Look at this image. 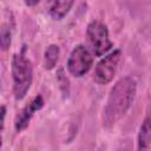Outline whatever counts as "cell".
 Listing matches in <instances>:
<instances>
[{
    "label": "cell",
    "instance_id": "6da1fadb",
    "mask_svg": "<svg viewBox=\"0 0 151 151\" xmlns=\"http://www.w3.org/2000/svg\"><path fill=\"white\" fill-rule=\"evenodd\" d=\"M137 92V83L130 77L120 78L111 88L106 106L103 113V125L111 129L116 125L131 107Z\"/></svg>",
    "mask_w": 151,
    "mask_h": 151
},
{
    "label": "cell",
    "instance_id": "7a4b0ae2",
    "mask_svg": "<svg viewBox=\"0 0 151 151\" xmlns=\"http://www.w3.org/2000/svg\"><path fill=\"white\" fill-rule=\"evenodd\" d=\"M11 65L13 78V94L15 100H21L27 94L33 80V68L29 59L25 54V47L21 52L13 55Z\"/></svg>",
    "mask_w": 151,
    "mask_h": 151
},
{
    "label": "cell",
    "instance_id": "3957f363",
    "mask_svg": "<svg viewBox=\"0 0 151 151\" xmlns=\"http://www.w3.org/2000/svg\"><path fill=\"white\" fill-rule=\"evenodd\" d=\"M86 40L87 47L96 57L106 54L113 46V42L109 35L107 26L99 20H93L87 25Z\"/></svg>",
    "mask_w": 151,
    "mask_h": 151
},
{
    "label": "cell",
    "instance_id": "277c9868",
    "mask_svg": "<svg viewBox=\"0 0 151 151\" xmlns=\"http://www.w3.org/2000/svg\"><path fill=\"white\" fill-rule=\"evenodd\" d=\"M92 64H93L92 52L90 51L88 47L80 44L77 45L70 53L66 67L70 74H72L76 78H80L91 70Z\"/></svg>",
    "mask_w": 151,
    "mask_h": 151
},
{
    "label": "cell",
    "instance_id": "5b68a950",
    "mask_svg": "<svg viewBox=\"0 0 151 151\" xmlns=\"http://www.w3.org/2000/svg\"><path fill=\"white\" fill-rule=\"evenodd\" d=\"M120 58H122V51L114 50L113 52L109 53L103 59H100V61L94 67V73H93L94 81L100 85H106L111 83L117 72Z\"/></svg>",
    "mask_w": 151,
    "mask_h": 151
},
{
    "label": "cell",
    "instance_id": "8992f818",
    "mask_svg": "<svg viewBox=\"0 0 151 151\" xmlns=\"http://www.w3.org/2000/svg\"><path fill=\"white\" fill-rule=\"evenodd\" d=\"M44 104H45V100L42 96L38 94L34 98H32V100L21 109V111L15 116V119H14V129L18 133L27 129L34 113L41 110L44 107Z\"/></svg>",
    "mask_w": 151,
    "mask_h": 151
},
{
    "label": "cell",
    "instance_id": "52a82bcc",
    "mask_svg": "<svg viewBox=\"0 0 151 151\" xmlns=\"http://www.w3.org/2000/svg\"><path fill=\"white\" fill-rule=\"evenodd\" d=\"M74 1L76 0H47L46 9L53 20H61L68 14Z\"/></svg>",
    "mask_w": 151,
    "mask_h": 151
},
{
    "label": "cell",
    "instance_id": "ba28073f",
    "mask_svg": "<svg viewBox=\"0 0 151 151\" xmlns=\"http://www.w3.org/2000/svg\"><path fill=\"white\" fill-rule=\"evenodd\" d=\"M137 143H138L139 150H146L150 147V144H151V114H147L144 118V120L139 127Z\"/></svg>",
    "mask_w": 151,
    "mask_h": 151
},
{
    "label": "cell",
    "instance_id": "9c48e42d",
    "mask_svg": "<svg viewBox=\"0 0 151 151\" xmlns=\"http://www.w3.org/2000/svg\"><path fill=\"white\" fill-rule=\"evenodd\" d=\"M60 55V48L55 44H51L47 46L44 53V68L45 70H52L55 67Z\"/></svg>",
    "mask_w": 151,
    "mask_h": 151
},
{
    "label": "cell",
    "instance_id": "30bf717a",
    "mask_svg": "<svg viewBox=\"0 0 151 151\" xmlns=\"http://www.w3.org/2000/svg\"><path fill=\"white\" fill-rule=\"evenodd\" d=\"M12 25L9 21L4 22L1 26V33H0V45L1 48L4 51H6L9 45H11V40H12Z\"/></svg>",
    "mask_w": 151,
    "mask_h": 151
},
{
    "label": "cell",
    "instance_id": "8fae6325",
    "mask_svg": "<svg viewBox=\"0 0 151 151\" xmlns=\"http://www.w3.org/2000/svg\"><path fill=\"white\" fill-rule=\"evenodd\" d=\"M5 117H6V106L2 105L1 106V132L4 131V127H5Z\"/></svg>",
    "mask_w": 151,
    "mask_h": 151
},
{
    "label": "cell",
    "instance_id": "7c38bea8",
    "mask_svg": "<svg viewBox=\"0 0 151 151\" xmlns=\"http://www.w3.org/2000/svg\"><path fill=\"white\" fill-rule=\"evenodd\" d=\"M40 1H41V0H24L25 5L28 6V7H33V6H35V5H38Z\"/></svg>",
    "mask_w": 151,
    "mask_h": 151
}]
</instances>
